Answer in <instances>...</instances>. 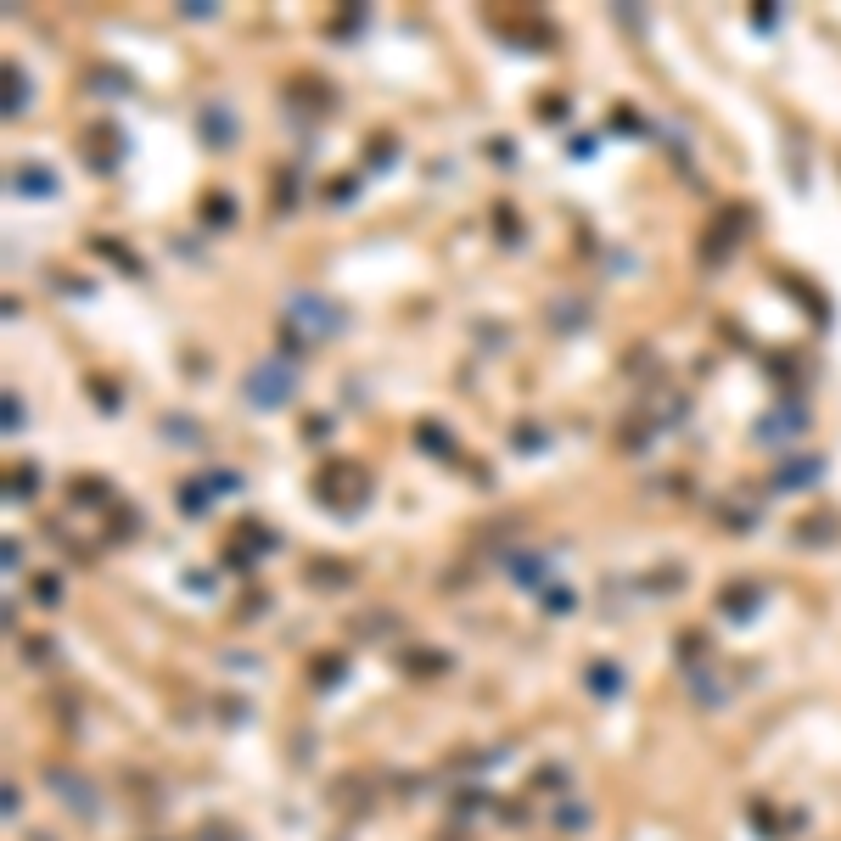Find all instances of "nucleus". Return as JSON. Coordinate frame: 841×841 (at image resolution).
<instances>
[{
    "mask_svg": "<svg viewBox=\"0 0 841 841\" xmlns=\"http://www.w3.org/2000/svg\"><path fill=\"white\" fill-rule=\"evenodd\" d=\"M286 387H292V376H286L281 365H270V371H258L253 382H247V399H258V404H281V399H286Z\"/></svg>",
    "mask_w": 841,
    "mask_h": 841,
    "instance_id": "nucleus-1",
    "label": "nucleus"
}]
</instances>
